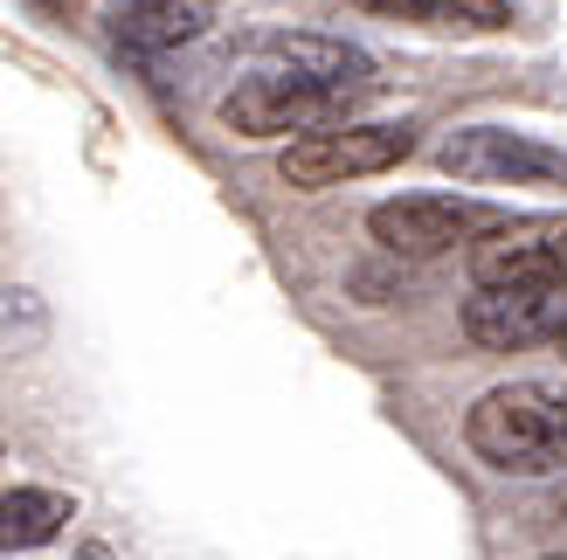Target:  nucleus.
Returning a JSON list of instances; mask_svg holds the SVG:
<instances>
[{"mask_svg":"<svg viewBox=\"0 0 567 560\" xmlns=\"http://www.w3.org/2000/svg\"><path fill=\"white\" fill-rule=\"evenodd\" d=\"M360 14L430 28V35H505L513 28V0H353Z\"/></svg>","mask_w":567,"mask_h":560,"instance_id":"nucleus-9","label":"nucleus"},{"mask_svg":"<svg viewBox=\"0 0 567 560\" xmlns=\"http://www.w3.org/2000/svg\"><path fill=\"white\" fill-rule=\"evenodd\" d=\"M264 70L326 83V91H374V55L339 35H264Z\"/></svg>","mask_w":567,"mask_h":560,"instance_id":"nucleus-8","label":"nucleus"},{"mask_svg":"<svg viewBox=\"0 0 567 560\" xmlns=\"http://www.w3.org/2000/svg\"><path fill=\"white\" fill-rule=\"evenodd\" d=\"M498 215L464 201V194H394L367 215V236H374L388 257H409V263H430V257H450L457 242L471 236H492Z\"/></svg>","mask_w":567,"mask_h":560,"instance_id":"nucleus-5","label":"nucleus"},{"mask_svg":"<svg viewBox=\"0 0 567 560\" xmlns=\"http://www.w3.org/2000/svg\"><path fill=\"white\" fill-rule=\"evenodd\" d=\"M76 560H118V553H111L104 540H83V547H76Z\"/></svg>","mask_w":567,"mask_h":560,"instance_id":"nucleus-12","label":"nucleus"},{"mask_svg":"<svg viewBox=\"0 0 567 560\" xmlns=\"http://www.w3.org/2000/svg\"><path fill=\"white\" fill-rule=\"evenodd\" d=\"M464 443L505 478H554V470H567V387L554 381L485 387L464 415Z\"/></svg>","mask_w":567,"mask_h":560,"instance_id":"nucleus-1","label":"nucleus"},{"mask_svg":"<svg viewBox=\"0 0 567 560\" xmlns=\"http://www.w3.org/2000/svg\"><path fill=\"white\" fill-rule=\"evenodd\" d=\"M540 560H567V553H540Z\"/></svg>","mask_w":567,"mask_h":560,"instance_id":"nucleus-13","label":"nucleus"},{"mask_svg":"<svg viewBox=\"0 0 567 560\" xmlns=\"http://www.w3.org/2000/svg\"><path fill=\"white\" fill-rule=\"evenodd\" d=\"M415 153V125L409 118H374V125H326V132H298L291 153H284V180L319 194L339 180H367L388 174Z\"/></svg>","mask_w":567,"mask_h":560,"instance_id":"nucleus-2","label":"nucleus"},{"mask_svg":"<svg viewBox=\"0 0 567 560\" xmlns=\"http://www.w3.org/2000/svg\"><path fill=\"white\" fill-rule=\"evenodd\" d=\"M104 28L118 49H181L208 28V14L202 0H111Z\"/></svg>","mask_w":567,"mask_h":560,"instance_id":"nucleus-10","label":"nucleus"},{"mask_svg":"<svg viewBox=\"0 0 567 560\" xmlns=\"http://www.w3.org/2000/svg\"><path fill=\"white\" fill-rule=\"evenodd\" d=\"M464 340L485 353H526L567 340V284H477L464 298Z\"/></svg>","mask_w":567,"mask_h":560,"instance_id":"nucleus-6","label":"nucleus"},{"mask_svg":"<svg viewBox=\"0 0 567 560\" xmlns=\"http://www.w3.org/2000/svg\"><path fill=\"white\" fill-rule=\"evenodd\" d=\"M477 284H567V215H533V221H498L471 249Z\"/></svg>","mask_w":567,"mask_h":560,"instance_id":"nucleus-7","label":"nucleus"},{"mask_svg":"<svg viewBox=\"0 0 567 560\" xmlns=\"http://www.w3.org/2000/svg\"><path fill=\"white\" fill-rule=\"evenodd\" d=\"M360 91H326V83L284 76V70H257L221 97V125L243 138H284V132H326L353 111Z\"/></svg>","mask_w":567,"mask_h":560,"instance_id":"nucleus-4","label":"nucleus"},{"mask_svg":"<svg viewBox=\"0 0 567 560\" xmlns=\"http://www.w3.org/2000/svg\"><path fill=\"white\" fill-rule=\"evenodd\" d=\"M70 519V498L49 491V485H8L0 498V547L8 553H28V547H49Z\"/></svg>","mask_w":567,"mask_h":560,"instance_id":"nucleus-11","label":"nucleus"},{"mask_svg":"<svg viewBox=\"0 0 567 560\" xmlns=\"http://www.w3.org/2000/svg\"><path fill=\"white\" fill-rule=\"evenodd\" d=\"M436 166L464 187H567V153L513 125H457L436 146Z\"/></svg>","mask_w":567,"mask_h":560,"instance_id":"nucleus-3","label":"nucleus"},{"mask_svg":"<svg viewBox=\"0 0 567 560\" xmlns=\"http://www.w3.org/2000/svg\"><path fill=\"white\" fill-rule=\"evenodd\" d=\"M202 8H208V0H202Z\"/></svg>","mask_w":567,"mask_h":560,"instance_id":"nucleus-14","label":"nucleus"}]
</instances>
